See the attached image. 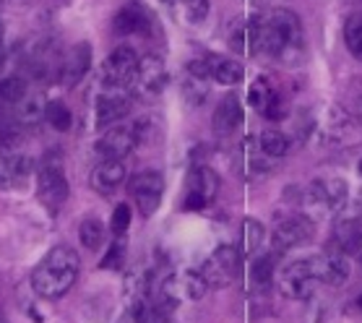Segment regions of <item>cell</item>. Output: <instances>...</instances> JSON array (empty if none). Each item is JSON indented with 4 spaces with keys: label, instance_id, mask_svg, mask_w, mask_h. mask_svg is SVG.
Listing matches in <instances>:
<instances>
[{
    "label": "cell",
    "instance_id": "obj_36",
    "mask_svg": "<svg viewBox=\"0 0 362 323\" xmlns=\"http://www.w3.org/2000/svg\"><path fill=\"white\" fill-rule=\"evenodd\" d=\"M3 34H6V29H3V24H0V47H3Z\"/></svg>",
    "mask_w": 362,
    "mask_h": 323
},
{
    "label": "cell",
    "instance_id": "obj_23",
    "mask_svg": "<svg viewBox=\"0 0 362 323\" xmlns=\"http://www.w3.org/2000/svg\"><path fill=\"white\" fill-rule=\"evenodd\" d=\"M206 66H209V76L214 78V81L224 83V86H235V83L243 81V66H240L238 60L232 58H224V55H209L206 58Z\"/></svg>",
    "mask_w": 362,
    "mask_h": 323
},
{
    "label": "cell",
    "instance_id": "obj_41",
    "mask_svg": "<svg viewBox=\"0 0 362 323\" xmlns=\"http://www.w3.org/2000/svg\"><path fill=\"white\" fill-rule=\"evenodd\" d=\"M360 307H362V298H360Z\"/></svg>",
    "mask_w": 362,
    "mask_h": 323
},
{
    "label": "cell",
    "instance_id": "obj_22",
    "mask_svg": "<svg viewBox=\"0 0 362 323\" xmlns=\"http://www.w3.org/2000/svg\"><path fill=\"white\" fill-rule=\"evenodd\" d=\"M230 47L240 55H258V18H247L232 26Z\"/></svg>",
    "mask_w": 362,
    "mask_h": 323
},
{
    "label": "cell",
    "instance_id": "obj_40",
    "mask_svg": "<svg viewBox=\"0 0 362 323\" xmlns=\"http://www.w3.org/2000/svg\"><path fill=\"white\" fill-rule=\"evenodd\" d=\"M360 112H362V100H360Z\"/></svg>",
    "mask_w": 362,
    "mask_h": 323
},
{
    "label": "cell",
    "instance_id": "obj_5",
    "mask_svg": "<svg viewBox=\"0 0 362 323\" xmlns=\"http://www.w3.org/2000/svg\"><path fill=\"white\" fill-rule=\"evenodd\" d=\"M313 237V222L308 219L305 214H284V216H276V224H274L272 230V242H274V250H292L297 245H305V242Z\"/></svg>",
    "mask_w": 362,
    "mask_h": 323
},
{
    "label": "cell",
    "instance_id": "obj_18",
    "mask_svg": "<svg viewBox=\"0 0 362 323\" xmlns=\"http://www.w3.org/2000/svg\"><path fill=\"white\" fill-rule=\"evenodd\" d=\"M185 83H182V97L190 107H201L209 97V66L206 60H190L188 71H185Z\"/></svg>",
    "mask_w": 362,
    "mask_h": 323
},
{
    "label": "cell",
    "instance_id": "obj_9",
    "mask_svg": "<svg viewBox=\"0 0 362 323\" xmlns=\"http://www.w3.org/2000/svg\"><path fill=\"white\" fill-rule=\"evenodd\" d=\"M131 110V97L128 89L120 86H102L97 102H94V125L97 128H107V125L123 120Z\"/></svg>",
    "mask_w": 362,
    "mask_h": 323
},
{
    "label": "cell",
    "instance_id": "obj_33",
    "mask_svg": "<svg viewBox=\"0 0 362 323\" xmlns=\"http://www.w3.org/2000/svg\"><path fill=\"white\" fill-rule=\"evenodd\" d=\"M209 11H211V3H209V0H182V18H185V24H190V26L204 24L206 16H209Z\"/></svg>",
    "mask_w": 362,
    "mask_h": 323
},
{
    "label": "cell",
    "instance_id": "obj_21",
    "mask_svg": "<svg viewBox=\"0 0 362 323\" xmlns=\"http://www.w3.org/2000/svg\"><path fill=\"white\" fill-rule=\"evenodd\" d=\"M112 29L117 34H146L151 21H148V13L141 8L139 3H128L123 8L117 11L115 21H112Z\"/></svg>",
    "mask_w": 362,
    "mask_h": 323
},
{
    "label": "cell",
    "instance_id": "obj_13",
    "mask_svg": "<svg viewBox=\"0 0 362 323\" xmlns=\"http://www.w3.org/2000/svg\"><path fill=\"white\" fill-rule=\"evenodd\" d=\"M136 146H139L136 125H115V128H110L99 136L97 143H94V151L99 154V159H123Z\"/></svg>",
    "mask_w": 362,
    "mask_h": 323
},
{
    "label": "cell",
    "instance_id": "obj_38",
    "mask_svg": "<svg viewBox=\"0 0 362 323\" xmlns=\"http://www.w3.org/2000/svg\"><path fill=\"white\" fill-rule=\"evenodd\" d=\"M162 3H182V0H162Z\"/></svg>",
    "mask_w": 362,
    "mask_h": 323
},
{
    "label": "cell",
    "instance_id": "obj_34",
    "mask_svg": "<svg viewBox=\"0 0 362 323\" xmlns=\"http://www.w3.org/2000/svg\"><path fill=\"white\" fill-rule=\"evenodd\" d=\"M131 219H133V211L128 204H117L115 211H112V222H110V230L117 235V237H123L128 233V227H131Z\"/></svg>",
    "mask_w": 362,
    "mask_h": 323
},
{
    "label": "cell",
    "instance_id": "obj_30",
    "mask_svg": "<svg viewBox=\"0 0 362 323\" xmlns=\"http://www.w3.org/2000/svg\"><path fill=\"white\" fill-rule=\"evenodd\" d=\"M264 242V224L258 219H245L243 222V256H255Z\"/></svg>",
    "mask_w": 362,
    "mask_h": 323
},
{
    "label": "cell",
    "instance_id": "obj_4",
    "mask_svg": "<svg viewBox=\"0 0 362 323\" xmlns=\"http://www.w3.org/2000/svg\"><path fill=\"white\" fill-rule=\"evenodd\" d=\"M238 274H240V253L232 245H219L211 256L206 258L204 266H201V276L206 279V284L216 287V290L230 287L238 279Z\"/></svg>",
    "mask_w": 362,
    "mask_h": 323
},
{
    "label": "cell",
    "instance_id": "obj_29",
    "mask_svg": "<svg viewBox=\"0 0 362 323\" xmlns=\"http://www.w3.org/2000/svg\"><path fill=\"white\" fill-rule=\"evenodd\" d=\"M344 42H346V50H349V55L362 63V13H354V16L346 18Z\"/></svg>",
    "mask_w": 362,
    "mask_h": 323
},
{
    "label": "cell",
    "instance_id": "obj_27",
    "mask_svg": "<svg viewBox=\"0 0 362 323\" xmlns=\"http://www.w3.org/2000/svg\"><path fill=\"white\" fill-rule=\"evenodd\" d=\"M258 146H261V151H264L266 157L279 159L289 151V139L287 133H281L279 128H266L261 133V139H258Z\"/></svg>",
    "mask_w": 362,
    "mask_h": 323
},
{
    "label": "cell",
    "instance_id": "obj_12",
    "mask_svg": "<svg viewBox=\"0 0 362 323\" xmlns=\"http://www.w3.org/2000/svg\"><path fill=\"white\" fill-rule=\"evenodd\" d=\"M139 66V55L133 52V47H117L110 52V58L102 66V83L105 86H120V89H131L133 74Z\"/></svg>",
    "mask_w": 362,
    "mask_h": 323
},
{
    "label": "cell",
    "instance_id": "obj_35",
    "mask_svg": "<svg viewBox=\"0 0 362 323\" xmlns=\"http://www.w3.org/2000/svg\"><path fill=\"white\" fill-rule=\"evenodd\" d=\"M123 256H125V245L120 240L112 242L110 250L105 253V258L99 261V269H120L123 266Z\"/></svg>",
    "mask_w": 362,
    "mask_h": 323
},
{
    "label": "cell",
    "instance_id": "obj_15",
    "mask_svg": "<svg viewBox=\"0 0 362 323\" xmlns=\"http://www.w3.org/2000/svg\"><path fill=\"white\" fill-rule=\"evenodd\" d=\"M247 100H250V107H255L264 117L269 120H281V117H287V102L281 97L279 91L274 89L272 81L269 78H255L250 91H247Z\"/></svg>",
    "mask_w": 362,
    "mask_h": 323
},
{
    "label": "cell",
    "instance_id": "obj_37",
    "mask_svg": "<svg viewBox=\"0 0 362 323\" xmlns=\"http://www.w3.org/2000/svg\"><path fill=\"white\" fill-rule=\"evenodd\" d=\"M357 172H360V177H362V159H360V165H357Z\"/></svg>",
    "mask_w": 362,
    "mask_h": 323
},
{
    "label": "cell",
    "instance_id": "obj_16",
    "mask_svg": "<svg viewBox=\"0 0 362 323\" xmlns=\"http://www.w3.org/2000/svg\"><path fill=\"white\" fill-rule=\"evenodd\" d=\"M91 68V45L78 42L66 52V58L60 60V83L63 86H76Z\"/></svg>",
    "mask_w": 362,
    "mask_h": 323
},
{
    "label": "cell",
    "instance_id": "obj_8",
    "mask_svg": "<svg viewBox=\"0 0 362 323\" xmlns=\"http://www.w3.org/2000/svg\"><path fill=\"white\" fill-rule=\"evenodd\" d=\"M37 199L49 214H58L68 201V180L63 170L55 165H45L37 175Z\"/></svg>",
    "mask_w": 362,
    "mask_h": 323
},
{
    "label": "cell",
    "instance_id": "obj_7",
    "mask_svg": "<svg viewBox=\"0 0 362 323\" xmlns=\"http://www.w3.org/2000/svg\"><path fill=\"white\" fill-rule=\"evenodd\" d=\"M170 76H167V66L165 60L159 55H144L139 58V66H136V74H133L131 89L139 94V97H159L165 91Z\"/></svg>",
    "mask_w": 362,
    "mask_h": 323
},
{
    "label": "cell",
    "instance_id": "obj_20",
    "mask_svg": "<svg viewBox=\"0 0 362 323\" xmlns=\"http://www.w3.org/2000/svg\"><path fill=\"white\" fill-rule=\"evenodd\" d=\"M334 242H337L339 253H346V256L362 253V216L354 214L339 219L337 230H334Z\"/></svg>",
    "mask_w": 362,
    "mask_h": 323
},
{
    "label": "cell",
    "instance_id": "obj_28",
    "mask_svg": "<svg viewBox=\"0 0 362 323\" xmlns=\"http://www.w3.org/2000/svg\"><path fill=\"white\" fill-rule=\"evenodd\" d=\"M45 120H47L49 128H55L60 133L71 131V125H74V115L63 102H47L45 105Z\"/></svg>",
    "mask_w": 362,
    "mask_h": 323
},
{
    "label": "cell",
    "instance_id": "obj_39",
    "mask_svg": "<svg viewBox=\"0 0 362 323\" xmlns=\"http://www.w3.org/2000/svg\"><path fill=\"white\" fill-rule=\"evenodd\" d=\"M0 60H3V47H0Z\"/></svg>",
    "mask_w": 362,
    "mask_h": 323
},
{
    "label": "cell",
    "instance_id": "obj_42",
    "mask_svg": "<svg viewBox=\"0 0 362 323\" xmlns=\"http://www.w3.org/2000/svg\"><path fill=\"white\" fill-rule=\"evenodd\" d=\"M0 323H3V318H0Z\"/></svg>",
    "mask_w": 362,
    "mask_h": 323
},
{
    "label": "cell",
    "instance_id": "obj_19",
    "mask_svg": "<svg viewBox=\"0 0 362 323\" xmlns=\"http://www.w3.org/2000/svg\"><path fill=\"white\" fill-rule=\"evenodd\" d=\"M211 125H214L216 136H230L243 125V105L235 94H227L214 110V117H211Z\"/></svg>",
    "mask_w": 362,
    "mask_h": 323
},
{
    "label": "cell",
    "instance_id": "obj_31",
    "mask_svg": "<svg viewBox=\"0 0 362 323\" xmlns=\"http://www.w3.org/2000/svg\"><path fill=\"white\" fill-rule=\"evenodd\" d=\"M78 240H81L83 248L89 250H99V245H102V240H105V227H102V222L99 219H83L81 224H78Z\"/></svg>",
    "mask_w": 362,
    "mask_h": 323
},
{
    "label": "cell",
    "instance_id": "obj_26",
    "mask_svg": "<svg viewBox=\"0 0 362 323\" xmlns=\"http://www.w3.org/2000/svg\"><path fill=\"white\" fill-rule=\"evenodd\" d=\"M274 274H276V256L274 253H264V256H255L250 264V282L264 290L274 282Z\"/></svg>",
    "mask_w": 362,
    "mask_h": 323
},
{
    "label": "cell",
    "instance_id": "obj_3",
    "mask_svg": "<svg viewBox=\"0 0 362 323\" xmlns=\"http://www.w3.org/2000/svg\"><path fill=\"white\" fill-rule=\"evenodd\" d=\"M305 136H310L313 141H318L321 146H352L360 141L362 128L346 110L329 105L318 117L308 120V128H303Z\"/></svg>",
    "mask_w": 362,
    "mask_h": 323
},
{
    "label": "cell",
    "instance_id": "obj_1",
    "mask_svg": "<svg viewBox=\"0 0 362 323\" xmlns=\"http://www.w3.org/2000/svg\"><path fill=\"white\" fill-rule=\"evenodd\" d=\"M258 52L272 55L284 66H300L305 58V34L297 13L274 8L258 18Z\"/></svg>",
    "mask_w": 362,
    "mask_h": 323
},
{
    "label": "cell",
    "instance_id": "obj_14",
    "mask_svg": "<svg viewBox=\"0 0 362 323\" xmlns=\"http://www.w3.org/2000/svg\"><path fill=\"white\" fill-rule=\"evenodd\" d=\"M308 261V269L313 274L318 284H329V287H341V284L349 282V261H346L344 253H321V256L305 258Z\"/></svg>",
    "mask_w": 362,
    "mask_h": 323
},
{
    "label": "cell",
    "instance_id": "obj_11",
    "mask_svg": "<svg viewBox=\"0 0 362 323\" xmlns=\"http://www.w3.org/2000/svg\"><path fill=\"white\" fill-rule=\"evenodd\" d=\"M315 287H318V279H315L310 269H308V261H295V264L284 266L279 271V290L284 298L289 300H308L313 298Z\"/></svg>",
    "mask_w": 362,
    "mask_h": 323
},
{
    "label": "cell",
    "instance_id": "obj_10",
    "mask_svg": "<svg viewBox=\"0 0 362 323\" xmlns=\"http://www.w3.org/2000/svg\"><path fill=\"white\" fill-rule=\"evenodd\" d=\"M131 193L133 201L144 216H151L162 204V196H165V180L162 175L154 172V170H144L131 180Z\"/></svg>",
    "mask_w": 362,
    "mask_h": 323
},
{
    "label": "cell",
    "instance_id": "obj_24",
    "mask_svg": "<svg viewBox=\"0 0 362 323\" xmlns=\"http://www.w3.org/2000/svg\"><path fill=\"white\" fill-rule=\"evenodd\" d=\"M45 97L37 91H26V97L16 105V120L18 125H37L45 117Z\"/></svg>",
    "mask_w": 362,
    "mask_h": 323
},
{
    "label": "cell",
    "instance_id": "obj_17",
    "mask_svg": "<svg viewBox=\"0 0 362 323\" xmlns=\"http://www.w3.org/2000/svg\"><path fill=\"white\" fill-rule=\"evenodd\" d=\"M128 177V167L123 159H99V165L91 172V188L102 196L115 193Z\"/></svg>",
    "mask_w": 362,
    "mask_h": 323
},
{
    "label": "cell",
    "instance_id": "obj_2",
    "mask_svg": "<svg viewBox=\"0 0 362 323\" xmlns=\"http://www.w3.org/2000/svg\"><path fill=\"white\" fill-rule=\"evenodd\" d=\"M78 269H81L78 253L68 245H55L32 271V290L47 300L63 298L78 279Z\"/></svg>",
    "mask_w": 362,
    "mask_h": 323
},
{
    "label": "cell",
    "instance_id": "obj_25",
    "mask_svg": "<svg viewBox=\"0 0 362 323\" xmlns=\"http://www.w3.org/2000/svg\"><path fill=\"white\" fill-rule=\"evenodd\" d=\"M313 185L318 188L326 204L331 206V211H337V209L344 206L346 201V182L341 177H323V180H313Z\"/></svg>",
    "mask_w": 362,
    "mask_h": 323
},
{
    "label": "cell",
    "instance_id": "obj_6",
    "mask_svg": "<svg viewBox=\"0 0 362 323\" xmlns=\"http://www.w3.org/2000/svg\"><path fill=\"white\" fill-rule=\"evenodd\" d=\"M219 191V177L211 167L198 165L188 172V182H185V211H201L211 201L216 199Z\"/></svg>",
    "mask_w": 362,
    "mask_h": 323
},
{
    "label": "cell",
    "instance_id": "obj_32",
    "mask_svg": "<svg viewBox=\"0 0 362 323\" xmlns=\"http://www.w3.org/2000/svg\"><path fill=\"white\" fill-rule=\"evenodd\" d=\"M24 97H26L24 78H18V76H8V78H3V81H0V102H6V105H18Z\"/></svg>",
    "mask_w": 362,
    "mask_h": 323
}]
</instances>
